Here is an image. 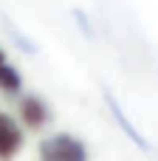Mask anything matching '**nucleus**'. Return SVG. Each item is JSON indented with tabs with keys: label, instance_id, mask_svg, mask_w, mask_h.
Segmentation results:
<instances>
[{
	"label": "nucleus",
	"instance_id": "1",
	"mask_svg": "<svg viewBox=\"0 0 158 161\" xmlns=\"http://www.w3.org/2000/svg\"><path fill=\"white\" fill-rule=\"evenodd\" d=\"M42 161H88V147L74 133H54L40 142Z\"/></svg>",
	"mask_w": 158,
	"mask_h": 161
},
{
	"label": "nucleus",
	"instance_id": "2",
	"mask_svg": "<svg viewBox=\"0 0 158 161\" xmlns=\"http://www.w3.org/2000/svg\"><path fill=\"white\" fill-rule=\"evenodd\" d=\"M102 96H105V108L110 110V119H113V122L119 125V130H122V133L127 136V142H130V144H136V147H139L141 153H150V142H147V139L141 136V130H139V127L133 125V119H130V116L124 113L122 102H119V99H116V96H113L110 91H105Z\"/></svg>",
	"mask_w": 158,
	"mask_h": 161
},
{
	"label": "nucleus",
	"instance_id": "3",
	"mask_svg": "<svg viewBox=\"0 0 158 161\" xmlns=\"http://www.w3.org/2000/svg\"><path fill=\"white\" fill-rule=\"evenodd\" d=\"M20 116H23V122H25L31 130H42V127L51 122V108L45 105L42 96L31 93V96H23V99H20Z\"/></svg>",
	"mask_w": 158,
	"mask_h": 161
},
{
	"label": "nucleus",
	"instance_id": "4",
	"mask_svg": "<svg viewBox=\"0 0 158 161\" xmlns=\"http://www.w3.org/2000/svg\"><path fill=\"white\" fill-rule=\"evenodd\" d=\"M23 147V130L17 127V122L0 110V161L14 158Z\"/></svg>",
	"mask_w": 158,
	"mask_h": 161
},
{
	"label": "nucleus",
	"instance_id": "5",
	"mask_svg": "<svg viewBox=\"0 0 158 161\" xmlns=\"http://www.w3.org/2000/svg\"><path fill=\"white\" fill-rule=\"evenodd\" d=\"M20 88H23V79H20L17 68L6 65V59H3V62H0V91H6V93H17Z\"/></svg>",
	"mask_w": 158,
	"mask_h": 161
},
{
	"label": "nucleus",
	"instance_id": "6",
	"mask_svg": "<svg viewBox=\"0 0 158 161\" xmlns=\"http://www.w3.org/2000/svg\"><path fill=\"white\" fill-rule=\"evenodd\" d=\"M74 17H76V23H79V28L88 34V37H93V28H90V20L82 14V11H74Z\"/></svg>",
	"mask_w": 158,
	"mask_h": 161
},
{
	"label": "nucleus",
	"instance_id": "7",
	"mask_svg": "<svg viewBox=\"0 0 158 161\" xmlns=\"http://www.w3.org/2000/svg\"><path fill=\"white\" fill-rule=\"evenodd\" d=\"M0 62H3V51H0Z\"/></svg>",
	"mask_w": 158,
	"mask_h": 161
}]
</instances>
